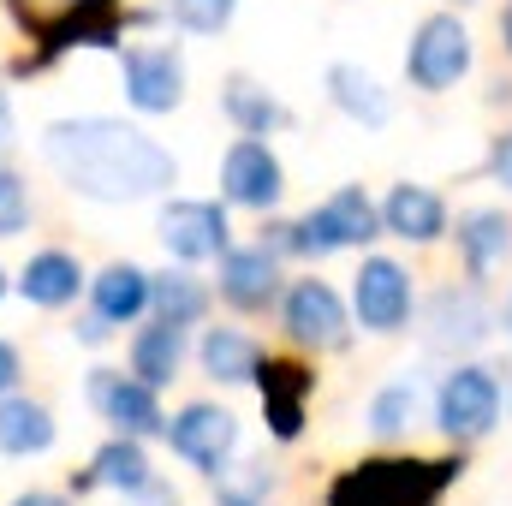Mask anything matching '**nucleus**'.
I'll return each mask as SVG.
<instances>
[{"instance_id": "nucleus-20", "label": "nucleus", "mask_w": 512, "mask_h": 506, "mask_svg": "<svg viewBox=\"0 0 512 506\" xmlns=\"http://www.w3.org/2000/svg\"><path fill=\"white\" fill-rule=\"evenodd\" d=\"M48 441H54V423L42 405H30V399L0 405V453H42Z\"/></svg>"}, {"instance_id": "nucleus-32", "label": "nucleus", "mask_w": 512, "mask_h": 506, "mask_svg": "<svg viewBox=\"0 0 512 506\" xmlns=\"http://www.w3.org/2000/svg\"><path fill=\"white\" fill-rule=\"evenodd\" d=\"M12 381H18V352H12V346L0 340V393H6Z\"/></svg>"}, {"instance_id": "nucleus-14", "label": "nucleus", "mask_w": 512, "mask_h": 506, "mask_svg": "<svg viewBox=\"0 0 512 506\" xmlns=\"http://www.w3.org/2000/svg\"><path fill=\"white\" fill-rule=\"evenodd\" d=\"M489 334V310L477 292H441L429 304V346L435 352H465Z\"/></svg>"}, {"instance_id": "nucleus-38", "label": "nucleus", "mask_w": 512, "mask_h": 506, "mask_svg": "<svg viewBox=\"0 0 512 506\" xmlns=\"http://www.w3.org/2000/svg\"><path fill=\"white\" fill-rule=\"evenodd\" d=\"M0 292H6V280H0Z\"/></svg>"}, {"instance_id": "nucleus-34", "label": "nucleus", "mask_w": 512, "mask_h": 506, "mask_svg": "<svg viewBox=\"0 0 512 506\" xmlns=\"http://www.w3.org/2000/svg\"><path fill=\"white\" fill-rule=\"evenodd\" d=\"M12 143V120H6V96H0V149Z\"/></svg>"}, {"instance_id": "nucleus-26", "label": "nucleus", "mask_w": 512, "mask_h": 506, "mask_svg": "<svg viewBox=\"0 0 512 506\" xmlns=\"http://www.w3.org/2000/svg\"><path fill=\"white\" fill-rule=\"evenodd\" d=\"M149 304H155L167 322H179V328L209 310V298H203V286H197L191 274H161V280H149Z\"/></svg>"}, {"instance_id": "nucleus-11", "label": "nucleus", "mask_w": 512, "mask_h": 506, "mask_svg": "<svg viewBox=\"0 0 512 506\" xmlns=\"http://www.w3.org/2000/svg\"><path fill=\"white\" fill-rule=\"evenodd\" d=\"M161 239H167V251L185 256V262L221 256L227 251V215H221V203H173L161 215Z\"/></svg>"}, {"instance_id": "nucleus-36", "label": "nucleus", "mask_w": 512, "mask_h": 506, "mask_svg": "<svg viewBox=\"0 0 512 506\" xmlns=\"http://www.w3.org/2000/svg\"><path fill=\"white\" fill-rule=\"evenodd\" d=\"M501 30H507V48H512V0H507V18H501Z\"/></svg>"}, {"instance_id": "nucleus-18", "label": "nucleus", "mask_w": 512, "mask_h": 506, "mask_svg": "<svg viewBox=\"0 0 512 506\" xmlns=\"http://www.w3.org/2000/svg\"><path fill=\"white\" fill-rule=\"evenodd\" d=\"M179 352H185V334H179V322H155V328H143L137 334V346H131V370L143 387H161V381H173L179 370Z\"/></svg>"}, {"instance_id": "nucleus-12", "label": "nucleus", "mask_w": 512, "mask_h": 506, "mask_svg": "<svg viewBox=\"0 0 512 506\" xmlns=\"http://www.w3.org/2000/svg\"><path fill=\"white\" fill-rule=\"evenodd\" d=\"M358 316L376 334H393L411 316V286H405V268L399 262H387V256L364 262V274H358Z\"/></svg>"}, {"instance_id": "nucleus-17", "label": "nucleus", "mask_w": 512, "mask_h": 506, "mask_svg": "<svg viewBox=\"0 0 512 506\" xmlns=\"http://www.w3.org/2000/svg\"><path fill=\"white\" fill-rule=\"evenodd\" d=\"M274 256L268 251H233L221 262V292L233 298V304H245V310H262L268 298H274Z\"/></svg>"}, {"instance_id": "nucleus-24", "label": "nucleus", "mask_w": 512, "mask_h": 506, "mask_svg": "<svg viewBox=\"0 0 512 506\" xmlns=\"http://www.w3.org/2000/svg\"><path fill=\"white\" fill-rule=\"evenodd\" d=\"M256 346L245 340V334H233V328H215L209 340H203V370L215 381H251L256 376Z\"/></svg>"}, {"instance_id": "nucleus-28", "label": "nucleus", "mask_w": 512, "mask_h": 506, "mask_svg": "<svg viewBox=\"0 0 512 506\" xmlns=\"http://www.w3.org/2000/svg\"><path fill=\"white\" fill-rule=\"evenodd\" d=\"M227 114L251 131V137L256 131H268V126H280V108H274L268 96H256L251 84H233V90H227Z\"/></svg>"}, {"instance_id": "nucleus-16", "label": "nucleus", "mask_w": 512, "mask_h": 506, "mask_svg": "<svg viewBox=\"0 0 512 506\" xmlns=\"http://www.w3.org/2000/svg\"><path fill=\"white\" fill-rule=\"evenodd\" d=\"M387 233H399V239H441V227H447V209H441V197L435 191H423V185H393V197H387L382 209Z\"/></svg>"}, {"instance_id": "nucleus-22", "label": "nucleus", "mask_w": 512, "mask_h": 506, "mask_svg": "<svg viewBox=\"0 0 512 506\" xmlns=\"http://www.w3.org/2000/svg\"><path fill=\"white\" fill-rule=\"evenodd\" d=\"M18 286H24L30 304H66V298H78V262L60 256V251H48V256H36V262L24 268Z\"/></svg>"}, {"instance_id": "nucleus-31", "label": "nucleus", "mask_w": 512, "mask_h": 506, "mask_svg": "<svg viewBox=\"0 0 512 506\" xmlns=\"http://www.w3.org/2000/svg\"><path fill=\"white\" fill-rule=\"evenodd\" d=\"M495 179L512 191V137H501V143H495Z\"/></svg>"}, {"instance_id": "nucleus-1", "label": "nucleus", "mask_w": 512, "mask_h": 506, "mask_svg": "<svg viewBox=\"0 0 512 506\" xmlns=\"http://www.w3.org/2000/svg\"><path fill=\"white\" fill-rule=\"evenodd\" d=\"M48 161L60 179L96 203H131L173 185V155L120 120H60L48 126Z\"/></svg>"}, {"instance_id": "nucleus-35", "label": "nucleus", "mask_w": 512, "mask_h": 506, "mask_svg": "<svg viewBox=\"0 0 512 506\" xmlns=\"http://www.w3.org/2000/svg\"><path fill=\"white\" fill-rule=\"evenodd\" d=\"M18 506H66V501H54V495H24Z\"/></svg>"}, {"instance_id": "nucleus-5", "label": "nucleus", "mask_w": 512, "mask_h": 506, "mask_svg": "<svg viewBox=\"0 0 512 506\" xmlns=\"http://www.w3.org/2000/svg\"><path fill=\"white\" fill-rule=\"evenodd\" d=\"M465 66H471V36H465V24H459L453 12H435V18L417 30V42H411V60H405L411 84L447 90V84L465 78Z\"/></svg>"}, {"instance_id": "nucleus-15", "label": "nucleus", "mask_w": 512, "mask_h": 506, "mask_svg": "<svg viewBox=\"0 0 512 506\" xmlns=\"http://www.w3.org/2000/svg\"><path fill=\"white\" fill-rule=\"evenodd\" d=\"M90 393H96L102 417H108V423H120L126 435H149V429H161V411H155V387H143V381H126V376H96V381H90Z\"/></svg>"}, {"instance_id": "nucleus-21", "label": "nucleus", "mask_w": 512, "mask_h": 506, "mask_svg": "<svg viewBox=\"0 0 512 506\" xmlns=\"http://www.w3.org/2000/svg\"><path fill=\"white\" fill-rule=\"evenodd\" d=\"M507 245H512L507 215H465V221H459V251L471 262V274H489V268L507 256Z\"/></svg>"}, {"instance_id": "nucleus-7", "label": "nucleus", "mask_w": 512, "mask_h": 506, "mask_svg": "<svg viewBox=\"0 0 512 506\" xmlns=\"http://www.w3.org/2000/svg\"><path fill=\"white\" fill-rule=\"evenodd\" d=\"M286 334L298 346H316V352L346 346V310H340V298L322 280H298L292 298H286Z\"/></svg>"}, {"instance_id": "nucleus-25", "label": "nucleus", "mask_w": 512, "mask_h": 506, "mask_svg": "<svg viewBox=\"0 0 512 506\" xmlns=\"http://www.w3.org/2000/svg\"><path fill=\"white\" fill-rule=\"evenodd\" d=\"M96 483L126 489V495H143V489H149V459H143V447H137V441H108V447L96 453Z\"/></svg>"}, {"instance_id": "nucleus-10", "label": "nucleus", "mask_w": 512, "mask_h": 506, "mask_svg": "<svg viewBox=\"0 0 512 506\" xmlns=\"http://www.w3.org/2000/svg\"><path fill=\"white\" fill-rule=\"evenodd\" d=\"M167 435H173L179 459H191L197 471H221L227 453H233V441H239V423L227 411H215V405H191V411H179V423Z\"/></svg>"}, {"instance_id": "nucleus-13", "label": "nucleus", "mask_w": 512, "mask_h": 506, "mask_svg": "<svg viewBox=\"0 0 512 506\" xmlns=\"http://www.w3.org/2000/svg\"><path fill=\"white\" fill-rule=\"evenodd\" d=\"M221 185H227V197L233 203H245V209H268L274 197H280V161L268 155V143H233L227 149V167H221Z\"/></svg>"}, {"instance_id": "nucleus-2", "label": "nucleus", "mask_w": 512, "mask_h": 506, "mask_svg": "<svg viewBox=\"0 0 512 506\" xmlns=\"http://www.w3.org/2000/svg\"><path fill=\"white\" fill-rule=\"evenodd\" d=\"M459 471V459H370L328 489V506H429Z\"/></svg>"}, {"instance_id": "nucleus-23", "label": "nucleus", "mask_w": 512, "mask_h": 506, "mask_svg": "<svg viewBox=\"0 0 512 506\" xmlns=\"http://www.w3.org/2000/svg\"><path fill=\"white\" fill-rule=\"evenodd\" d=\"M328 90H334V102H340L352 120L387 126V96L376 90V78H364L358 66H334V72H328Z\"/></svg>"}, {"instance_id": "nucleus-9", "label": "nucleus", "mask_w": 512, "mask_h": 506, "mask_svg": "<svg viewBox=\"0 0 512 506\" xmlns=\"http://www.w3.org/2000/svg\"><path fill=\"white\" fill-rule=\"evenodd\" d=\"M251 381L262 387V411H268L274 441H298V429H304V399H310V370H304V364H286V358H268V364H256Z\"/></svg>"}, {"instance_id": "nucleus-3", "label": "nucleus", "mask_w": 512, "mask_h": 506, "mask_svg": "<svg viewBox=\"0 0 512 506\" xmlns=\"http://www.w3.org/2000/svg\"><path fill=\"white\" fill-rule=\"evenodd\" d=\"M6 6L30 36H42V48H72V42L114 48V36H120L114 0H6Z\"/></svg>"}, {"instance_id": "nucleus-33", "label": "nucleus", "mask_w": 512, "mask_h": 506, "mask_svg": "<svg viewBox=\"0 0 512 506\" xmlns=\"http://www.w3.org/2000/svg\"><path fill=\"white\" fill-rule=\"evenodd\" d=\"M256 495H262V477L251 489H221V506H256Z\"/></svg>"}, {"instance_id": "nucleus-37", "label": "nucleus", "mask_w": 512, "mask_h": 506, "mask_svg": "<svg viewBox=\"0 0 512 506\" xmlns=\"http://www.w3.org/2000/svg\"><path fill=\"white\" fill-rule=\"evenodd\" d=\"M507 328H512V310H507Z\"/></svg>"}, {"instance_id": "nucleus-30", "label": "nucleus", "mask_w": 512, "mask_h": 506, "mask_svg": "<svg viewBox=\"0 0 512 506\" xmlns=\"http://www.w3.org/2000/svg\"><path fill=\"white\" fill-rule=\"evenodd\" d=\"M24 221H30V197H24V185L12 173H0V239H12Z\"/></svg>"}, {"instance_id": "nucleus-27", "label": "nucleus", "mask_w": 512, "mask_h": 506, "mask_svg": "<svg viewBox=\"0 0 512 506\" xmlns=\"http://www.w3.org/2000/svg\"><path fill=\"white\" fill-rule=\"evenodd\" d=\"M411 417H417V381H393L387 393H376V405H370V429H376L382 441L405 435Z\"/></svg>"}, {"instance_id": "nucleus-8", "label": "nucleus", "mask_w": 512, "mask_h": 506, "mask_svg": "<svg viewBox=\"0 0 512 506\" xmlns=\"http://www.w3.org/2000/svg\"><path fill=\"white\" fill-rule=\"evenodd\" d=\"M126 96L143 114H173L185 96V66L173 48H131L126 54Z\"/></svg>"}, {"instance_id": "nucleus-4", "label": "nucleus", "mask_w": 512, "mask_h": 506, "mask_svg": "<svg viewBox=\"0 0 512 506\" xmlns=\"http://www.w3.org/2000/svg\"><path fill=\"white\" fill-rule=\"evenodd\" d=\"M364 239H376V209H370V197H364L358 185L334 191L310 221L286 227V245H292V251H304V256L346 251V245H364Z\"/></svg>"}, {"instance_id": "nucleus-29", "label": "nucleus", "mask_w": 512, "mask_h": 506, "mask_svg": "<svg viewBox=\"0 0 512 506\" xmlns=\"http://www.w3.org/2000/svg\"><path fill=\"white\" fill-rule=\"evenodd\" d=\"M233 6H239V0H167V12H173L185 30H203V36L221 30V24L233 18Z\"/></svg>"}, {"instance_id": "nucleus-6", "label": "nucleus", "mask_w": 512, "mask_h": 506, "mask_svg": "<svg viewBox=\"0 0 512 506\" xmlns=\"http://www.w3.org/2000/svg\"><path fill=\"white\" fill-rule=\"evenodd\" d=\"M435 417H441V429H447L453 441L489 435L495 417H501V387H495V376H483V370H453V376L441 381Z\"/></svg>"}, {"instance_id": "nucleus-19", "label": "nucleus", "mask_w": 512, "mask_h": 506, "mask_svg": "<svg viewBox=\"0 0 512 506\" xmlns=\"http://www.w3.org/2000/svg\"><path fill=\"white\" fill-rule=\"evenodd\" d=\"M143 304H149V274H143V268L120 262V268H108V274L96 280V316H102V322H131Z\"/></svg>"}]
</instances>
